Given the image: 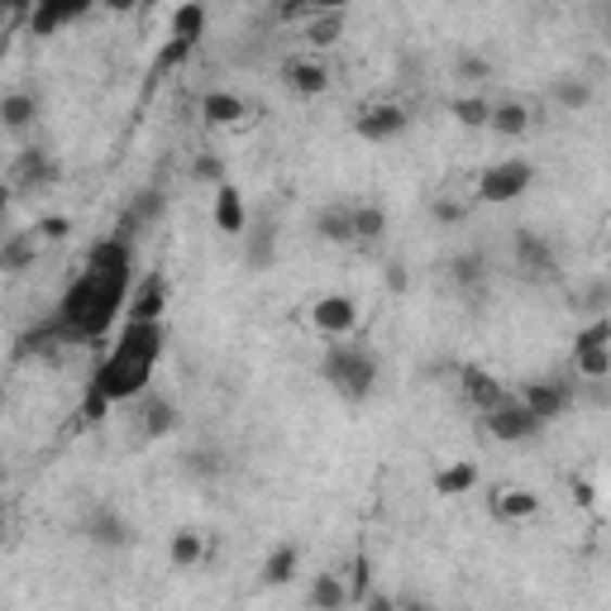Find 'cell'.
<instances>
[{"mask_svg": "<svg viewBox=\"0 0 611 611\" xmlns=\"http://www.w3.org/2000/svg\"><path fill=\"white\" fill-rule=\"evenodd\" d=\"M320 378L330 382L334 397L344 402H368L378 392V354L364 349V344H344L334 340L326 354H320Z\"/></svg>", "mask_w": 611, "mask_h": 611, "instance_id": "1", "label": "cell"}, {"mask_svg": "<svg viewBox=\"0 0 611 611\" xmlns=\"http://www.w3.org/2000/svg\"><path fill=\"white\" fill-rule=\"evenodd\" d=\"M153 368H158V364H143V358L125 354V349H111L101 364H96L87 392H91V397H101L105 406L139 402L143 392H149V382H153Z\"/></svg>", "mask_w": 611, "mask_h": 611, "instance_id": "2", "label": "cell"}, {"mask_svg": "<svg viewBox=\"0 0 611 611\" xmlns=\"http://www.w3.org/2000/svg\"><path fill=\"white\" fill-rule=\"evenodd\" d=\"M531 182H535V163L501 158L478 177V201H487V206H511V201H521L525 191H531Z\"/></svg>", "mask_w": 611, "mask_h": 611, "instance_id": "3", "label": "cell"}, {"mask_svg": "<svg viewBox=\"0 0 611 611\" xmlns=\"http://www.w3.org/2000/svg\"><path fill=\"white\" fill-rule=\"evenodd\" d=\"M58 177H63V167H58V158L48 149H24L15 167H10V191H24V196H34V191H48L58 187Z\"/></svg>", "mask_w": 611, "mask_h": 611, "instance_id": "4", "label": "cell"}, {"mask_svg": "<svg viewBox=\"0 0 611 611\" xmlns=\"http://www.w3.org/2000/svg\"><path fill=\"white\" fill-rule=\"evenodd\" d=\"M483 425H487V435H493V440H501V445H525V440H535L545 430L517 397H507L501 406H493V411L483 416Z\"/></svg>", "mask_w": 611, "mask_h": 611, "instance_id": "5", "label": "cell"}, {"mask_svg": "<svg viewBox=\"0 0 611 611\" xmlns=\"http://www.w3.org/2000/svg\"><path fill=\"white\" fill-rule=\"evenodd\" d=\"M517 268L525 282H559V254L545 234L517 230Z\"/></svg>", "mask_w": 611, "mask_h": 611, "instance_id": "6", "label": "cell"}, {"mask_svg": "<svg viewBox=\"0 0 611 611\" xmlns=\"http://www.w3.org/2000/svg\"><path fill=\"white\" fill-rule=\"evenodd\" d=\"M517 402L540 425H549V421H559V416L573 406V392H569V382H559V378H535V382H525V392H521Z\"/></svg>", "mask_w": 611, "mask_h": 611, "instance_id": "7", "label": "cell"}, {"mask_svg": "<svg viewBox=\"0 0 611 611\" xmlns=\"http://www.w3.org/2000/svg\"><path fill=\"white\" fill-rule=\"evenodd\" d=\"M310 326L326 334V340H349V334L358 330V302L344 292L320 296V302L310 306Z\"/></svg>", "mask_w": 611, "mask_h": 611, "instance_id": "8", "label": "cell"}, {"mask_svg": "<svg viewBox=\"0 0 611 611\" xmlns=\"http://www.w3.org/2000/svg\"><path fill=\"white\" fill-rule=\"evenodd\" d=\"M81 535L96 545V549H129L135 545V525L125 521V511L115 507H96L81 517Z\"/></svg>", "mask_w": 611, "mask_h": 611, "instance_id": "9", "label": "cell"}, {"mask_svg": "<svg viewBox=\"0 0 611 611\" xmlns=\"http://www.w3.org/2000/svg\"><path fill=\"white\" fill-rule=\"evenodd\" d=\"M167 310V278L163 272H149L129 287V302H125V320H143V326H158Z\"/></svg>", "mask_w": 611, "mask_h": 611, "instance_id": "10", "label": "cell"}, {"mask_svg": "<svg viewBox=\"0 0 611 611\" xmlns=\"http://www.w3.org/2000/svg\"><path fill=\"white\" fill-rule=\"evenodd\" d=\"M454 382H459V392L469 397V406H478V411H493V406L507 402V387L487 373V368H478V364H459L454 368Z\"/></svg>", "mask_w": 611, "mask_h": 611, "instance_id": "11", "label": "cell"}, {"mask_svg": "<svg viewBox=\"0 0 611 611\" xmlns=\"http://www.w3.org/2000/svg\"><path fill=\"white\" fill-rule=\"evenodd\" d=\"M406 125H411V115L402 105H373V111H364L354 119V135L364 143H392L406 135Z\"/></svg>", "mask_w": 611, "mask_h": 611, "instance_id": "12", "label": "cell"}, {"mask_svg": "<svg viewBox=\"0 0 611 611\" xmlns=\"http://www.w3.org/2000/svg\"><path fill=\"white\" fill-rule=\"evenodd\" d=\"M163 344H167L163 320H158V326H143V320H125V326H119L115 349L135 354V358H143V364H158V358H163Z\"/></svg>", "mask_w": 611, "mask_h": 611, "instance_id": "13", "label": "cell"}, {"mask_svg": "<svg viewBox=\"0 0 611 611\" xmlns=\"http://www.w3.org/2000/svg\"><path fill=\"white\" fill-rule=\"evenodd\" d=\"M87 0H43L39 10L29 15V34L34 39H53L58 29H67V24H77L81 15H87Z\"/></svg>", "mask_w": 611, "mask_h": 611, "instance_id": "14", "label": "cell"}, {"mask_svg": "<svg viewBox=\"0 0 611 611\" xmlns=\"http://www.w3.org/2000/svg\"><path fill=\"white\" fill-rule=\"evenodd\" d=\"M282 87L292 96H302V101H310V96H326L330 67L316 63V58H292V63H282Z\"/></svg>", "mask_w": 611, "mask_h": 611, "instance_id": "15", "label": "cell"}, {"mask_svg": "<svg viewBox=\"0 0 611 611\" xmlns=\"http://www.w3.org/2000/svg\"><path fill=\"white\" fill-rule=\"evenodd\" d=\"M211 220L220 234H244L249 230V206H244V191L234 182L215 187V206H211Z\"/></svg>", "mask_w": 611, "mask_h": 611, "instance_id": "16", "label": "cell"}, {"mask_svg": "<svg viewBox=\"0 0 611 611\" xmlns=\"http://www.w3.org/2000/svg\"><path fill=\"white\" fill-rule=\"evenodd\" d=\"M278 239L282 230L272 220L254 225V230H244V268L249 272H268L272 263H278Z\"/></svg>", "mask_w": 611, "mask_h": 611, "instance_id": "17", "label": "cell"}, {"mask_svg": "<svg viewBox=\"0 0 611 611\" xmlns=\"http://www.w3.org/2000/svg\"><path fill=\"white\" fill-rule=\"evenodd\" d=\"M449 282H454V292L469 296V302L478 306V302H483V292H487V258L483 254L449 258Z\"/></svg>", "mask_w": 611, "mask_h": 611, "instance_id": "18", "label": "cell"}, {"mask_svg": "<svg viewBox=\"0 0 611 611\" xmlns=\"http://www.w3.org/2000/svg\"><path fill=\"white\" fill-rule=\"evenodd\" d=\"M177 406H173V397H163V392H143V406H139V430H143V440H163V435H173L177 430Z\"/></svg>", "mask_w": 611, "mask_h": 611, "instance_id": "19", "label": "cell"}, {"mask_svg": "<svg viewBox=\"0 0 611 611\" xmlns=\"http://www.w3.org/2000/svg\"><path fill=\"white\" fill-rule=\"evenodd\" d=\"M34 119H39V96L34 91L0 96V129H10V135H29Z\"/></svg>", "mask_w": 611, "mask_h": 611, "instance_id": "20", "label": "cell"}, {"mask_svg": "<svg viewBox=\"0 0 611 611\" xmlns=\"http://www.w3.org/2000/svg\"><path fill=\"white\" fill-rule=\"evenodd\" d=\"M34 258H39V234H10L5 244H0V278L29 272Z\"/></svg>", "mask_w": 611, "mask_h": 611, "instance_id": "21", "label": "cell"}, {"mask_svg": "<svg viewBox=\"0 0 611 611\" xmlns=\"http://www.w3.org/2000/svg\"><path fill=\"white\" fill-rule=\"evenodd\" d=\"M344 10L340 5H326V10H316V15L306 20V29H302V39L310 43V48H334L344 39Z\"/></svg>", "mask_w": 611, "mask_h": 611, "instance_id": "22", "label": "cell"}, {"mask_svg": "<svg viewBox=\"0 0 611 611\" xmlns=\"http://www.w3.org/2000/svg\"><path fill=\"white\" fill-rule=\"evenodd\" d=\"M249 115V105H244V96H234V91H206L201 96V119L206 125H239V119Z\"/></svg>", "mask_w": 611, "mask_h": 611, "instance_id": "23", "label": "cell"}, {"mask_svg": "<svg viewBox=\"0 0 611 611\" xmlns=\"http://www.w3.org/2000/svg\"><path fill=\"white\" fill-rule=\"evenodd\" d=\"M296 569H302V545H278L268 559H263V588H287V583L296 578Z\"/></svg>", "mask_w": 611, "mask_h": 611, "instance_id": "24", "label": "cell"}, {"mask_svg": "<svg viewBox=\"0 0 611 611\" xmlns=\"http://www.w3.org/2000/svg\"><path fill=\"white\" fill-rule=\"evenodd\" d=\"M487 511H493L497 521H511V525H517V521H535V517H540V497L525 493V487H517V493H501V497L487 501Z\"/></svg>", "mask_w": 611, "mask_h": 611, "instance_id": "25", "label": "cell"}, {"mask_svg": "<svg viewBox=\"0 0 611 611\" xmlns=\"http://www.w3.org/2000/svg\"><path fill=\"white\" fill-rule=\"evenodd\" d=\"M487 129L501 139H521L525 129H531V111H525L521 101H497L493 111H487Z\"/></svg>", "mask_w": 611, "mask_h": 611, "instance_id": "26", "label": "cell"}, {"mask_svg": "<svg viewBox=\"0 0 611 611\" xmlns=\"http://www.w3.org/2000/svg\"><path fill=\"white\" fill-rule=\"evenodd\" d=\"M549 96H555L559 111H588L597 91H593L588 77H573V72H569V77H555V81H549Z\"/></svg>", "mask_w": 611, "mask_h": 611, "instance_id": "27", "label": "cell"}, {"mask_svg": "<svg viewBox=\"0 0 611 611\" xmlns=\"http://www.w3.org/2000/svg\"><path fill=\"white\" fill-rule=\"evenodd\" d=\"M206 20H211V10L201 5V0H187V5H177V10H173V39L196 48L201 34H206Z\"/></svg>", "mask_w": 611, "mask_h": 611, "instance_id": "28", "label": "cell"}, {"mask_svg": "<svg viewBox=\"0 0 611 611\" xmlns=\"http://www.w3.org/2000/svg\"><path fill=\"white\" fill-rule=\"evenodd\" d=\"M349 607V588L340 573H316L310 578V611H344Z\"/></svg>", "mask_w": 611, "mask_h": 611, "instance_id": "29", "label": "cell"}, {"mask_svg": "<svg viewBox=\"0 0 611 611\" xmlns=\"http://www.w3.org/2000/svg\"><path fill=\"white\" fill-rule=\"evenodd\" d=\"M316 234L326 239V244L349 249V244H354V220H349V206H326V211H316Z\"/></svg>", "mask_w": 611, "mask_h": 611, "instance_id": "30", "label": "cell"}, {"mask_svg": "<svg viewBox=\"0 0 611 611\" xmlns=\"http://www.w3.org/2000/svg\"><path fill=\"white\" fill-rule=\"evenodd\" d=\"M473 483H478V463H469V459L445 463L435 473V497H463V493H473Z\"/></svg>", "mask_w": 611, "mask_h": 611, "instance_id": "31", "label": "cell"}, {"mask_svg": "<svg viewBox=\"0 0 611 611\" xmlns=\"http://www.w3.org/2000/svg\"><path fill=\"white\" fill-rule=\"evenodd\" d=\"M167 559H173V569H196L201 559H206V535L201 531H177L173 545H167Z\"/></svg>", "mask_w": 611, "mask_h": 611, "instance_id": "32", "label": "cell"}, {"mask_svg": "<svg viewBox=\"0 0 611 611\" xmlns=\"http://www.w3.org/2000/svg\"><path fill=\"white\" fill-rule=\"evenodd\" d=\"M349 220H354V244H378L387 234V211L382 206H349Z\"/></svg>", "mask_w": 611, "mask_h": 611, "instance_id": "33", "label": "cell"}, {"mask_svg": "<svg viewBox=\"0 0 611 611\" xmlns=\"http://www.w3.org/2000/svg\"><path fill=\"white\" fill-rule=\"evenodd\" d=\"M573 373L588 378V382H607V373H611V344H607V349H578V354H573Z\"/></svg>", "mask_w": 611, "mask_h": 611, "instance_id": "34", "label": "cell"}, {"mask_svg": "<svg viewBox=\"0 0 611 611\" xmlns=\"http://www.w3.org/2000/svg\"><path fill=\"white\" fill-rule=\"evenodd\" d=\"M487 111H493V101H483V96H459V101L449 105V115L459 119L463 129H487Z\"/></svg>", "mask_w": 611, "mask_h": 611, "instance_id": "35", "label": "cell"}, {"mask_svg": "<svg viewBox=\"0 0 611 611\" xmlns=\"http://www.w3.org/2000/svg\"><path fill=\"white\" fill-rule=\"evenodd\" d=\"M182 469H187V478H201V483H211V478L225 473V454H220V449H191Z\"/></svg>", "mask_w": 611, "mask_h": 611, "instance_id": "36", "label": "cell"}, {"mask_svg": "<svg viewBox=\"0 0 611 611\" xmlns=\"http://www.w3.org/2000/svg\"><path fill=\"white\" fill-rule=\"evenodd\" d=\"M349 602H364L368 593H373V559H368V549H358L354 555V569H349Z\"/></svg>", "mask_w": 611, "mask_h": 611, "instance_id": "37", "label": "cell"}, {"mask_svg": "<svg viewBox=\"0 0 611 611\" xmlns=\"http://www.w3.org/2000/svg\"><path fill=\"white\" fill-rule=\"evenodd\" d=\"M191 182H201V187H225L230 182V177H225L220 153H201V158H191Z\"/></svg>", "mask_w": 611, "mask_h": 611, "instance_id": "38", "label": "cell"}, {"mask_svg": "<svg viewBox=\"0 0 611 611\" xmlns=\"http://www.w3.org/2000/svg\"><path fill=\"white\" fill-rule=\"evenodd\" d=\"M191 53L196 48L191 43H177V39H167L158 53H153V77H163V72H173V67H182V63H191Z\"/></svg>", "mask_w": 611, "mask_h": 611, "instance_id": "39", "label": "cell"}, {"mask_svg": "<svg viewBox=\"0 0 611 611\" xmlns=\"http://www.w3.org/2000/svg\"><path fill=\"white\" fill-rule=\"evenodd\" d=\"M607 344H611V320L607 316L588 320V326L573 334V354H578V349H607Z\"/></svg>", "mask_w": 611, "mask_h": 611, "instance_id": "40", "label": "cell"}, {"mask_svg": "<svg viewBox=\"0 0 611 611\" xmlns=\"http://www.w3.org/2000/svg\"><path fill=\"white\" fill-rule=\"evenodd\" d=\"M430 220L445 225V230H454V225L469 220V206H463V201H454V196H435V201H430Z\"/></svg>", "mask_w": 611, "mask_h": 611, "instance_id": "41", "label": "cell"}, {"mask_svg": "<svg viewBox=\"0 0 611 611\" xmlns=\"http://www.w3.org/2000/svg\"><path fill=\"white\" fill-rule=\"evenodd\" d=\"M454 77L459 81H487L493 77V63H487L483 53H459L454 58Z\"/></svg>", "mask_w": 611, "mask_h": 611, "instance_id": "42", "label": "cell"}, {"mask_svg": "<svg viewBox=\"0 0 611 611\" xmlns=\"http://www.w3.org/2000/svg\"><path fill=\"white\" fill-rule=\"evenodd\" d=\"M67 234H72L67 215H43V220H39V244H63Z\"/></svg>", "mask_w": 611, "mask_h": 611, "instance_id": "43", "label": "cell"}, {"mask_svg": "<svg viewBox=\"0 0 611 611\" xmlns=\"http://www.w3.org/2000/svg\"><path fill=\"white\" fill-rule=\"evenodd\" d=\"M406 287H411V278H406V268H402V263H387V292H406Z\"/></svg>", "mask_w": 611, "mask_h": 611, "instance_id": "44", "label": "cell"}, {"mask_svg": "<svg viewBox=\"0 0 611 611\" xmlns=\"http://www.w3.org/2000/svg\"><path fill=\"white\" fill-rule=\"evenodd\" d=\"M364 611H397V597H392V593H368Z\"/></svg>", "mask_w": 611, "mask_h": 611, "instance_id": "45", "label": "cell"}, {"mask_svg": "<svg viewBox=\"0 0 611 611\" xmlns=\"http://www.w3.org/2000/svg\"><path fill=\"white\" fill-rule=\"evenodd\" d=\"M397 611H435L430 597H397Z\"/></svg>", "mask_w": 611, "mask_h": 611, "instance_id": "46", "label": "cell"}, {"mask_svg": "<svg viewBox=\"0 0 611 611\" xmlns=\"http://www.w3.org/2000/svg\"><path fill=\"white\" fill-rule=\"evenodd\" d=\"M10 201H15V191H10V182H0V215L10 211Z\"/></svg>", "mask_w": 611, "mask_h": 611, "instance_id": "47", "label": "cell"}, {"mask_svg": "<svg viewBox=\"0 0 611 611\" xmlns=\"http://www.w3.org/2000/svg\"><path fill=\"white\" fill-rule=\"evenodd\" d=\"M0 545H5V501H0Z\"/></svg>", "mask_w": 611, "mask_h": 611, "instance_id": "48", "label": "cell"}, {"mask_svg": "<svg viewBox=\"0 0 611 611\" xmlns=\"http://www.w3.org/2000/svg\"><path fill=\"white\" fill-rule=\"evenodd\" d=\"M5 478H10V473H5V463H0V483H5Z\"/></svg>", "mask_w": 611, "mask_h": 611, "instance_id": "49", "label": "cell"}]
</instances>
